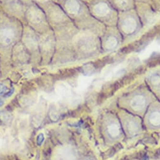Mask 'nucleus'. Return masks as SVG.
I'll return each instance as SVG.
<instances>
[{"instance_id": "39448f33", "label": "nucleus", "mask_w": 160, "mask_h": 160, "mask_svg": "<svg viewBox=\"0 0 160 160\" xmlns=\"http://www.w3.org/2000/svg\"><path fill=\"white\" fill-rule=\"evenodd\" d=\"M117 44V41L115 37H110L106 41V47L109 49H112L114 48Z\"/></svg>"}, {"instance_id": "7ed1b4c3", "label": "nucleus", "mask_w": 160, "mask_h": 160, "mask_svg": "<svg viewBox=\"0 0 160 160\" xmlns=\"http://www.w3.org/2000/svg\"><path fill=\"white\" fill-rule=\"evenodd\" d=\"M66 8L70 13H76L79 10V4L75 0H69L66 2Z\"/></svg>"}, {"instance_id": "f03ea898", "label": "nucleus", "mask_w": 160, "mask_h": 160, "mask_svg": "<svg viewBox=\"0 0 160 160\" xmlns=\"http://www.w3.org/2000/svg\"><path fill=\"white\" fill-rule=\"evenodd\" d=\"M122 26H123V29L125 32L132 33L135 30V29L136 28V23L134 19L129 18L124 21Z\"/></svg>"}, {"instance_id": "20e7f679", "label": "nucleus", "mask_w": 160, "mask_h": 160, "mask_svg": "<svg viewBox=\"0 0 160 160\" xmlns=\"http://www.w3.org/2000/svg\"><path fill=\"white\" fill-rule=\"evenodd\" d=\"M108 8L106 4L101 3L95 7V12L98 15H104L108 12Z\"/></svg>"}, {"instance_id": "f257e3e1", "label": "nucleus", "mask_w": 160, "mask_h": 160, "mask_svg": "<svg viewBox=\"0 0 160 160\" xmlns=\"http://www.w3.org/2000/svg\"><path fill=\"white\" fill-rule=\"evenodd\" d=\"M14 37V32L12 29L5 28L0 30V41L4 44H10Z\"/></svg>"}, {"instance_id": "423d86ee", "label": "nucleus", "mask_w": 160, "mask_h": 160, "mask_svg": "<svg viewBox=\"0 0 160 160\" xmlns=\"http://www.w3.org/2000/svg\"><path fill=\"white\" fill-rule=\"evenodd\" d=\"M30 15L31 17V20L34 22H39L41 20V14L37 13V12H33Z\"/></svg>"}]
</instances>
